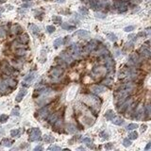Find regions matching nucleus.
<instances>
[{"label": "nucleus", "mask_w": 151, "mask_h": 151, "mask_svg": "<svg viewBox=\"0 0 151 151\" xmlns=\"http://www.w3.org/2000/svg\"><path fill=\"white\" fill-rule=\"evenodd\" d=\"M5 1V0H0V2H4Z\"/></svg>", "instance_id": "59"}, {"label": "nucleus", "mask_w": 151, "mask_h": 151, "mask_svg": "<svg viewBox=\"0 0 151 151\" xmlns=\"http://www.w3.org/2000/svg\"><path fill=\"white\" fill-rule=\"evenodd\" d=\"M140 56H142L143 58H147V59L150 58V56H151L150 50H149L148 48L143 46V47L141 48V50H140Z\"/></svg>", "instance_id": "10"}, {"label": "nucleus", "mask_w": 151, "mask_h": 151, "mask_svg": "<svg viewBox=\"0 0 151 151\" xmlns=\"http://www.w3.org/2000/svg\"><path fill=\"white\" fill-rule=\"evenodd\" d=\"M7 88H8V86L6 85L4 80L0 79V93H5L7 91Z\"/></svg>", "instance_id": "24"}, {"label": "nucleus", "mask_w": 151, "mask_h": 151, "mask_svg": "<svg viewBox=\"0 0 151 151\" xmlns=\"http://www.w3.org/2000/svg\"><path fill=\"white\" fill-rule=\"evenodd\" d=\"M27 93H28V91H27V89H26V88H22V89H20V91H19V93H18V95H16V98H15L16 102H21V101L23 100L24 96L27 95Z\"/></svg>", "instance_id": "8"}, {"label": "nucleus", "mask_w": 151, "mask_h": 151, "mask_svg": "<svg viewBox=\"0 0 151 151\" xmlns=\"http://www.w3.org/2000/svg\"><path fill=\"white\" fill-rule=\"evenodd\" d=\"M21 134V130L20 129H12L11 131V135L12 137H19Z\"/></svg>", "instance_id": "30"}, {"label": "nucleus", "mask_w": 151, "mask_h": 151, "mask_svg": "<svg viewBox=\"0 0 151 151\" xmlns=\"http://www.w3.org/2000/svg\"><path fill=\"white\" fill-rule=\"evenodd\" d=\"M132 103V99L130 98L129 100H125L122 104H121V108H118V111L119 112H125L127 109V107Z\"/></svg>", "instance_id": "7"}, {"label": "nucleus", "mask_w": 151, "mask_h": 151, "mask_svg": "<svg viewBox=\"0 0 151 151\" xmlns=\"http://www.w3.org/2000/svg\"><path fill=\"white\" fill-rule=\"evenodd\" d=\"M28 29H29V30L31 31V33L34 34V35H38L39 32H40V28H39L36 25H34V24H30V25L28 26Z\"/></svg>", "instance_id": "15"}, {"label": "nucleus", "mask_w": 151, "mask_h": 151, "mask_svg": "<svg viewBox=\"0 0 151 151\" xmlns=\"http://www.w3.org/2000/svg\"><path fill=\"white\" fill-rule=\"evenodd\" d=\"M95 17L99 18V19H104V18H106V14L101 13V12H96L95 13Z\"/></svg>", "instance_id": "45"}, {"label": "nucleus", "mask_w": 151, "mask_h": 151, "mask_svg": "<svg viewBox=\"0 0 151 151\" xmlns=\"http://www.w3.org/2000/svg\"><path fill=\"white\" fill-rule=\"evenodd\" d=\"M47 149L48 150H53V151H60V150H61V148L60 146H58V145H50Z\"/></svg>", "instance_id": "39"}, {"label": "nucleus", "mask_w": 151, "mask_h": 151, "mask_svg": "<svg viewBox=\"0 0 151 151\" xmlns=\"http://www.w3.org/2000/svg\"><path fill=\"white\" fill-rule=\"evenodd\" d=\"M74 35H77L80 38H85V37H88L90 36V32L88 30H83V29H80V30H78L74 33Z\"/></svg>", "instance_id": "12"}, {"label": "nucleus", "mask_w": 151, "mask_h": 151, "mask_svg": "<svg viewBox=\"0 0 151 151\" xmlns=\"http://www.w3.org/2000/svg\"><path fill=\"white\" fill-rule=\"evenodd\" d=\"M137 127H138V125H137V124H129V125L127 126V130H134V129L137 128Z\"/></svg>", "instance_id": "42"}, {"label": "nucleus", "mask_w": 151, "mask_h": 151, "mask_svg": "<svg viewBox=\"0 0 151 151\" xmlns=\"http://www.w3.org/2000/svg\"><path fill=\"white\" fill-rule=\"evenodd\" d=\"M0 17H1V13H0Z\"/></svg>", "instance_id": "60"}, {"label": "nucleus", "mask_w": 151, "mask_h": 151, "mask_svg": "<svg viewBox=\"0 0 151 151\" xmlns=\"http://www.w3.org/2000/svg\"><path fill=\"white\" fill-rule=\"evenodd\" d=\"M60 58L61 59V60H63L65 62H71L72 60H73V58H72V56L70 55V54H68V53H66L65 51H63V52H61L60 53Z\"/></svg>", "instance_id": "9"}, {"label": "nucleus", "mask_w": 151, "mask_h": 151, "mask_svg": "<svg viewBox=\"0 0 151 151\" xmlns=\"http://www.w3.org/2000/svg\"><path fill=\"white\" fill-rule=\"evenodd\" d=\"M134 28H135V27H134V26H128V27L125 28H124V30H125L126 32H130V31L134 30Z\"/></svg>", "instance_id": "46"}, {"label": "nucleus", "mask_w": 151, "mask_h": 151, "mask_svg": "<svg viewBox=\"0 0 151 151\" xmlns=\"http://www.w3.org/2000/svg\"><path fill=\"white\" fill-rule=\"evenodd\" d=\"M23 1H25V2H29V1H31V0H23Z\"/></svg>", "instance_id": "58"}, {"label": "nucleus", "mask_w": 151, "mask_h": 151, "mask_svg": "<svg viewBox=\"0 0 151 151\" xmlns=\"http://www.w3.org/2000/svg\"><path fill=\"white\" fill-rule=\"evenodd\" d=\"M34 150H35V151H37V150H43V147H42L41 145H39V146H36V147L34 148Z\"/></svg>", "instance_id": "52"}, {"label": "nucleus", "mask_w": 151, "mask_h": 151, "mask_svg": "<svg viewBox=\"0 0 151 151\" xmlns=\"http://www.w3.org/2000/svg\"><path fill=\"white\" fill-rule=\"evenodd\" d=\"M8 119H9V116L7 114H1V115H0V122H1V123L7 122Z\"/></svg>", "instance_id": "36"}, {"label": "nucleus", "mask_w": 151, "mask_h": 151, "mask_svg": "<svg viewBox=\"0 0 151 151\" xmlns=\"http://www.w3.org/2000/svg\"><path fill=\"white\" fill-rule=\"evenodd\" d=\"M52 20H53V22H54L55 24H57V25L61 24V17H60V16H57V15H55V16H53V17H52Z\"/></svg>", "instance_id": "32"}, {"label": "nucleus", "mask_w": 151, "mask_h": 151, "mask_svg": "<svg viewBox=\"0 0 151 151\" xmlns=\"http://www.w3.org/2000/svg\"><path fill=\"white\" fill-rule=\"evenodd\" d=\"M114 112H113V111H111V110H109L107 112H106V114H105V117H106V119L107 120H111L113 117H114Z\"/></svg>", "instance_id": "23"}, {"label": "nucleus", "mask_w": 151, "mask_h": 151, "mask_svg": "<svg viewBox=\"0 0 151 151\" xmlns=\"http://www.w3.org/2000/svg\"><path fill=\"white\" fill-rule=\"evenodd\" d=\"M1 71L6 74V75H11L13 73V68L7 62H2V65H1Z\"/></svg>", "instance_id": "3"}, {"label": "nucleus", "mask_w": 151, "mask_h": 151, "mask_svg": "<svg viewBox=\"0 0 151 151\" xmlns=\"http://www.w3.org/2000/svg\"><path fill=\"white\" fill-rule=\"evenodd\" d=\"M62 38H58L57 40H55L54 41V44H53V45H54V47L55 48H59L61 44H62Z\"/></svg>", "instance_id": "26"}, {"label": "nucleus", "mask_w": 151, "mask_h": 151, "mask_svg": "<svg viewBox=\"0 0 151 151\" xmlns=\"http://www.w3.org/2000/svg\"><path fill=\"white\" fill-rule=\"evenodd\" d=\"M12 32L13 33V34H19V33H21L22 32V28L19 26V25H13L12 27Z\"/></svg>", "instance_id": "18"}, {"label": "nucleus", "mask_w": 151, "mask_h": 151, "mask_svg": "<svg viewBox=\"0 0 151 151\" xmlns=\"http://www.w3.org/2000/svg\"><path fill=\"white\" fill-rule=\"evenodd\" d=\"M4 82L6 83V85L8 86V87H11V88H14L15 86H16V80L15 79H12V78H7L5 80H4Z\"/></svg>", "instance_id": "13"}, {"label": "nucleus", "mask_w": 151, "mask_h": 151, "mask_svg": "<svg viewBox=\"0 0 151 151\" xmlns=\"http://www.w3.org/2000/svg\"><path fill=\"white\" fill-rule=\"evenodd\" d=\"M1 143H2V145L6 146V147H10V146H12V145L13 142H12V141H11V140H10V139H8V138H4V139L2 140V142H1Z\"/></svg>", "instance_id": "21"}, {"label": "nucleus", "mask_w": 151, "mask_h": 151, "mask_svg": "<svg viewBox=\"0 0 151 151\" xmlns=\"http://www.w3.org/2000/svg\"><path fill=\"white\" fill-rule=\"evenodd\" d=\"M104 147H105V149H107V150L112 149V148H113V143H105Z\"/></svg>", "instance_id": "44"}, {"label": "nucleus", "mask_w": 151, "mask_h": 151, "mask_svg": "<svg viewBox=\"0 0 151 151\" xmlns=\"http://www.w3.org/2000/svg\"><path fill=\"white\" fill-rule=\"evenodd\" d=\"M134 36H135V35H134V34H131V35H129V36H128V39H132V38H133V37H134ZM135 41H136V38H135V39H133V41H132V42H133V43H134V42H135Z\"/></svg>", "instance_id": "53"}, {"label": "nucleus", "mask_w": 151, "mask_h": 151, "mask_svg": "<svg viewBox=\"0 0 151 151\" xmlns=\"http://www.w3.org/2000/svg\"><path fill=\"white\" fill-rule=\"evenodd\" d=\"M111 120H112L111 123L114 124V125H116V126H121V125H123V123H124V120H123L121 117H113Z\"/></svg>", "instance_id": "19"}, {"label": "nucleus", "mask_w": 151, "mask_h": 151, "mask_svg": "<svg viewBox=\"0 0 151 151\" xmlns=\"http://www.w3.org/2000/svg\"><path fill=\"white\" fill-rule=\"evenodd\" d=\"M146 34H147V36H149V35H150V29H149V28H147V29H146Z\"/></svg>", "instance_id": "56"}, {"label": "nucleus", "mask_w": 151, "mask_h": 151, "mask_svg": "<svg viewBox=\"0 0 151 151\" xmlns=\"http://www.w3.org/2000/svg\"><path fill=\"white\" fill-rule=\"evenodd\" d=\"M123 145H124L125 147H128V146H130V145H131V141H130L128 138L124 139V141H123Z\"/></svg>", "instance_id": "35"}, {"label": "nucleus", "mask_w": 151, "mask_h": 151, "mask_svg": "<svg viewBox=\"0 0 151 151\" xmlns=\"http://www.w3.org/2000/svg\"><path fill=\"white\" fill-rule=\"evenodd\" d=\"M70 40H71V37H70V36H66V37L64 38V40H62V44H68V43L70 42Z\"/></svg>", "instance_id": "47"}, {"label": "nucleus", "mask_w": 151, "mask_h": 151, "mask_svg": "<svg viewBox=\"0 0 151 151\" xmlns=\"http://www.w3.org/2000/svg\"><path fill=\"white\" fill-rule=\"evenodd\" d=\"M18 41L21 43V44H28L29 39H28V34H23L21 37H19Z\"/></svg>", "instance_id": "22"}, {"label": "nucleus", "mask_w": 151, "mask_h": 151, "mask_svg": "<svg viewBox=\"0 0 151 151\" xmlns=\"http://www.w3.org/2000/svg\"><path fill=\"white\" fill-rule=\"evenodd\" d=\"M6 34H7V31H6L5 27H0V38H1V39L5 38Z\"/></svg>", "instance_id": "31"}, {"label": "nucleus", "mask_w": 151, "mask_h": 151, "mask_svg": "<svg viewBox=\"0 0 151 151\" xmlns=\"http://www.w3.org/2000/svg\"><path fill=\"white\" fill-rule=\"evenodd\" d=\"M63 68L61 66H57V67H52L49 71V75L51 78H59L63 74Z\"/></svg>", "instance_id": "2"}, {"label": "nucleus", "mask_w": 151, "mask_h": 151, "mask_svg": "<svg viewBox=\"0 0 151 151\" xmlns=\"http://www.w3.org/2000/svg\"><path fill=\"white\" fill-rule=\"evenodd\" d=\"M48 113H49V111H48V108L46 107H44V108H43V109H41L40 111H39V115L43 118V119H45L47 116H48Z\"/></svg>", "instance_id": "16"}, {"label": "nucleus", "mask_w": 151, "mask_h": 151, "mask_svg": "<svg viewBox=\"0 0 151 151\" xmlns=\"http://www.w3.org/2000/svg\"><path fill=\"white\" fill-rule=\"evenodd\" d=\"M106 58V60H105V62H106V70L107 71H111L112 70V68H113V66H114V61L112 60V59L111 58V57H105Z\"/></svg>", "instance_id": "6"}, {"label": "nucleus", "mask_w": 151, "mask_h": 151, "mask_svg": "<svg viewBox=\"0 0 151 151\" xmlns=\"http://www.w3.org/2000/svg\"><path fill=\"white\" fill-rule=\"evenodd\" d=\"M41 136H42V132L39 128L37 127H33L31 129V132L29 134V141L30 142H35V141H38L41 139Z\"/></svg>", "instance_id": "1"}, {"label": "nucleus", "mask_w": 151, "mask_h": 151, "mask_svg": "<svg viewBox=\"0 0 151 151\" xmlns=\"http://www.w3.org/2000/svg\"><path fill=\"white\" fill-rule=\"evenodd\" d=\"M30 6H32V3H26V4H23V5H22V8L27 9V8H29Z\"/></svg>", "instance_id": "48"}, {"label": "nucleus", "mask_w": 151, "mask_h": 151, "mask_svg": "<svg viewBox=\"0 0 151 151\" xmlns=\"http://www.w3.org/2000/svg\"><path fill=\"white\" fill-rule=\"evenodd\" d=\"M150 112H151L150 106H149V105H146V106L144 107V109H143V113H144V115H145L146 118H148V117L150 116Z\"/></svg>", "instance_id": "27"}, {"label": "nucleus", "mask_w": 151, "mask_h": 151, "mask_svg": "<svg viewBox=\"0 0 151 151\" xmlns=\"http://www.w3.org/2000/svg\"><path fill=\"white\" fill-rule=\"evenodd\" d=\"M78 149H79V150H85V148H84V147H82V146H80V147H79Z\"/></svg>", "instance_id": "57"}, {"label": "nucleus", "mask_w": 151, "mask_h": 151, "mask_svg": "<svg viewBox=\"0 0 151 151\" xmlns=\"http://www.w3.org/2000/svg\"><path fill=\"white\" fill-rule=\"evenodd\" d=\"M44 141L45 143H53L55 141V138L53 136H50V135H44Z\"/></svg>", "instance_id": "28"}, {"label": "nucleus", "mask_w": 151, "mask_h": 151, "mask_svg": "<svg viewBox=\"0 0 151 151\" xmlns=\"http://www.w3.org/2000/svg\"><path fill=\"white\" fill-rule=\"evenodd\" d=\"M137 37H141V36H145V32L144 31H141V32H139L137 35H136Z\"/></svg>", "instance_id": "49"}, {"label": "nucleus", "mask_w": 151, "mask_h": 151, "mask_svg": "<svg viewBox=\"0 0 151 151\" xmlns=\"http://www.w3.org/2000/svg\"><path fill=\"white\" fill-rule=\"evenodd\" d=\"M16 54L19 55V56H23L26 54V50L23 49V48H17L16 49Z\"/></svg>", "instance_id": "41"}, {"label": "nucleus", "mask_w": 151, "mask_h": 151, "mask_svg": "<svg viewBox=\"0 0 151 151\" xmlns=\"http://www.w3.org/2000/svg\"><path fill=\"white\" fill-rule=\"evenodd\" d=\"M55 30H56V28L54 27V26H47L46 27V31L48 32V33H53V32H55Z\"/></svg>", "instance_id": "37"}, {"label": "nucleus", "mask_w": 151, "mask_h": 151, "mask_svg": "<svg viewBox=\"0 0 151 151\" xmlns=\"http://www.w3.org/2000/svg\"><path fill=\"white\" fill-rule=\"evenodd\" d=\"M79 12H80L82 15H87V14H88V10H87L85 7H80V8H79Z\"/></svg>", "instance_id": "40"}, {"label": "nucleus", "mask_w": 151, "mask_h": 151, "mask_svg": "<svg viewBox=\"0 0 151 151\" xmlns=\"http://www.w3.org/2000/svg\"><path fill=\"white\" fill-rule=\"evenodd\" d=\"M150 147H151V143H147V145L145 146V148H144V149H145V150H148Z\"/></svg>", "instance_id": "54"}, {"label": "nucleus", "mask_w": 151, "mask_h": 151, "mask_svg": "<svg viewBox=\"0 0 151 151\" xmlns=\"http://www.w3.org/2000/svg\"><path fill=\"white\" fill-rule=\"evenodd\" d=\"M67 130H68L69 133H75L76 130H77V127H76L75 125H73V124H68Z\"/></svg>", "instance_id": "25"}, {"label": "nucleus", "mask_w": 151, "mask_h": 151, "mask_svg": "<svg viewBox=\"0 0 151 151\" xmlns=\"http://www.w3.org/2000/svg\"><path fill=\"white\" fill-rule=\"evenodd\" d=\"M107 37H108V38H109V40H110V41H111V42H115V41L117 40L116 35H115V34H113V33H107Z\"/></svg>", "instance_id": "33"}, {"label": "nucleus", "mask_w": 151, "mask_h": 151, "mask_svg": "<svg viewBox=\"0 0 151 151\" xmlns=\"http://www.w3.org/2000/svg\"><path fill=\"white\" fill-rule=\"evenodd\" d=\"M110 82H111V79H106L103 81V84H106V85H110Z\"/></svg>", "instance_id": "51"}, {"label": "nucleus", "mask_w": 151, "mask_h": 151, "mask_svg": "<svg viewBox=\"0 0 151 151\" xmlns=\"http://www.w3.org/2000/svg\"><path fill=\"white\" fill-rule=\"evenodd\" d=\"M128 62L131 64V65H138L140 62H141V59L138 55L136 54H131L130 57H129V60H128Z\"/></svg>", "instance_id": "5"}, {"label": "nucleus", "mask_w": 151, "mask_h": 151, "mask_svg": "<svg viewBox=\"0 0 151 151\" xmlns=\"http://www.w3.org/2000/svg\"><path fill=\"white\" fill-rule=\"evenodd\" d=\"M91 91L95 95H100L106 91V88L101 85H94L91 87Z\"/></svg>", "instance_id": "4"}, {"label": "nucleus", "mask_w": 151, "mask_h": 151, "mask_svg": "<svg viewBox=\"0 0 151 151\" xmlns=\"http://www.w3.org/2000/svg\"><path fill=\"white\" fill-rule=\"evenodd\" d=\"M82 142H83L85 144H87L90 148H91V147H92V148H94V147H95V146L92 144V140H91L90 138H84V139L82 140Z\"/></svg>", "instance_id": "29"}, {"label": "nucleus", "mask_w": 151, "mask_h": 151, "mask_svg": "<svg viewBox=\"0 0 151 151\" xmlns=\"http://www.w3.org/2000/svg\"><path fill=\"white\" fill-rule=\"evenodd\" d=\"M19 114H20V111H19V108H18V107L14 108V109L12 111V115H13V116H19Z\"/></svg>", "instance_id": "38"}, {"label": "nucleus", "mask_w": 151, "mask_h": 151, "mask_svg": "<svg viewBox=\"0 0 151 151\" xmlns=\"http://www.w3.org/2000/svg\"><path fill=\"white\" fill-rule=\"evenodd\" d=\"M58 119H59V112H55V113H53V114L49 115V116H48V118H47L48 123H49V124H51V125H54V124L58 121Z\"/></svg>", "instance_id": "11"}, {"label": "nucleus", "mask_w": 151, "mask_h": 151, "mask_svg": "<svg viewBox=\"0 0 151 151\" xmlns=\"http://www.w3.org/2000/svg\"><path fill=\"white\" fill-rule=\"evenodd\" d=\"M56 2H58V3H64L65 0H56Z\"/></svg>", "instance_id": "55"}, {"label": "nucleus", "mask_w": 151, "mask_h": 151, "mask_svg": "<svg viewBox=\"0 0 151 151\" xmlns=\"http://www.w3.org/2000/svg\"><path fill=\"white\" fill-rule=\"evenodd\" d=\"M35 75H36V73H35V72H31V73L28 74V75L26 76V77L24 78V81H25V82H28V83H30V82L34 79Z\"/></svg>", "instance_id": "14"}, {"label": "nucleus", "mask_w": 151, "mask_h": 151, "mask_svg": "<svg viewBox=\"0 0 151 151\" xmlns=\"http://www.w3.org/2000/svg\"><path fill=\"white\" fill-rule=\"evenodd\" d=\"M146 127H147V126H146V125H143V126L141 127V132H143V131H145Z\"/></svg>", "instance_id": "50"}, {"label": "nucleus", "mask_w": 151, "mask_h": 151, "mask_svg": "<svg viewBox=\"0 0 151 151\" xmlns=\"http://www.w3.org/2000/svg\"><path fill=\"white\" fill-rule=\"evenodd\" d=\"M100 136H101V138H103V139H108V138H109V133H108L106 130H104V131H101V132H100Z\"/></svg>", "instance_id": "43"}, {"label": "nucleus", "mask_w": 151, "mask_h": 151, "mask_svg": "<svg viewBox=\"0 0 151 151\" xmlns=\"http://www.w3.org/2000/svg\"><path fill=\"white\" fill-rule=\"evenodd\" d=\"M138 138V133L136 131H133V132H130L128 134V139L129 140H136Z\"/></svg>", "instance_id": "34"}, {"label": "nucleus", "mask_w": 151, "mask_h": 151, "mask_svg": "<svg viewBox=\"0 0 151 151\" xmlns=\"http://www.w3.org/2000/svg\"><path fill=\"white\" fill-rule=\"evenodd\" d=\"M61 28L65 30H68V31H72V30H75L76 29V27L75 26H70L68 23H63L61 24Z\"/></svg>", "instance_id": "20"}, {"label": "nucleus", "mask_w": 151, "mask_h": 151, "mask_svg": "<svg viewBox=\"0 0 151 151\" xmlns=\"http://www.w3.org/2000/svg\"><path fill=\"white\" fill-rule=\"evenodd\" d=\"M126 4H127V3L126 1H124V0H115V1L113 2V8L118 10L121 6L126 5Z\"/></svg>", "instance_id": "17"}]
</instances>
